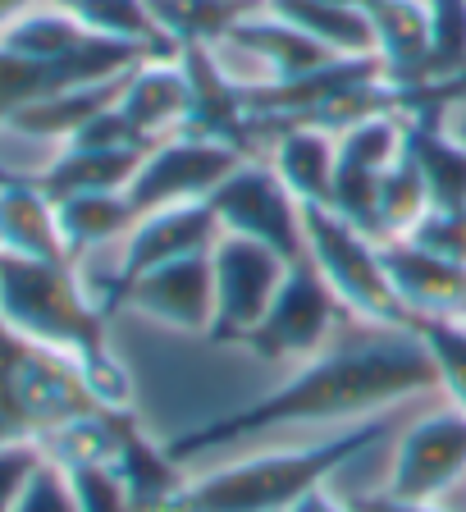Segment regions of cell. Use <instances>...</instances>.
Masks as SVG:
<instances>
[{
    "label": "cell",
    "instance_id": "6da1fadb",
    "mask_svg": "<svg viewBox=\"0 0 466 512\" xmlns=\"http://www.w3.org/2000/svg\"><path fill=\"white\" fill-rule=\"evenodd\" d=\"M430 384H439V371H435V357L425 352L421 334H393V339L366 343V348L311 357L302 371L288 375L284 384H275L265 398L183 430L165 448H170L174 462H192L206 448L261 435V430L375 416L389 403H398V398H412L421 389H430Z\"/></svg>",
    "mask_w": 466,
    "mask_h": 512
},
{
    "label": "cell",
    "instance_id": "7a4b0ae2",
    "mask_svg": "<svg viewBox=\"0 0 466 512\" xmlns=\"http://www.w3.org/2000/svg\"><path fill=\"white\" fill-rule=\"evenodd\" d=\"M384 435H389V416H361V426L343 430L325 444L279 448V453H261V458L233 462L202 480H188L179 499L160 512H288V503L325 485L343 462L366 453Z\"/></svg>",
    "mask_w": 466,
    "mask_h": 512
},
{
    "label": "cell",
    "instance_id": "3957f363",
    "mask_svg": "<svg viewBox=\"0 0 466 512\" xmlns=\"http://www.w3.org/2000/svg\"><path fill=\"white\" fill-rule=\"evenodd\" d=\"M106 316L110 311L96 293H87L74 261H28L0 252V320L23 339L83 362L110 348Z\"/></svg>",
    "mask_w": 466,
    "mask_h": 512
},
{
    "label": "cell",
    "instance_id": "277c9868",
    "mask_svg": "<svg viewBox=\"0 0 466 512\" xmlns=\"http://www.w3.org/2000/svg\"><path fill=\"white\" fill-rule=\"evenodd\" d=\"M87 412H101V407L87 394L74 357L23 339L0 320V444H14V439L42 444L55 426Z\"/></svg>",
    "mask_w": 466,
    "mask_h": 512
},
{
    "label": "cell",
    "instance_id": "5b68a950",
    "mask_svg": "<svg viewBox=\"0 0 466 512\" xmlns=\"http://www.w3.org/2000/svg\"><path fill=\"white\" fill-rule=\"evenodd\" d=\"M302 234H307V261L329 284L343 311L361 316L375 330L416 334V316L393 293L389 270H384L380 243L361 234L352 220H343L334 206H302Z\"/></svg>",
    "mask_w": 466,
    "mask_h": 512
},
{
    "label": "cell",
    "instance_id": "8992f818",
    "mask_svg": "<svg viewBox=\"0 0 466 512\" xmlns=\"http://www.w3.org/2000/svg\"><path fill=\"white\" fill-rule=\"evenodd\" d=\"M220 220V234H243L275 247L288 266L307 261V234H302V202L284 188L270 165L247 156L220 188L206 197Z\"/></svg>",
    "mask_w": 466,
    "mask_h": 512
},
{
    "label": "cell",
    "instance_id": "52a82bcc",
    "mask_svg": "<svg viewBox=\"0 0 466 512\" xmlns=\"http://www.w3.org/2000/svg\"><path fill=\"white\" fill-rule=\"evenodd\" d=\"M247 160V151L229 147L215 138H197V133H170L147 151L142 170L128 183V202L138 211V220L160 206L179 202H206L224 179Z\"/></svg>",
    "mask_w": 466,
    "mask_h": 512
},
{
    "label": "cell",
    "instance_id": "ba28073f",
    "mask_svg": "<svg viewBox=\"0 0 466 512\" xmlns=\"http://www.w3.org/2000/svg\"><path fill=\"white\" fill-rule=\"evenodd\" d=\"M215 270V320L206 339L215 343H243L256 330V320L275 302L279 284L288 275V261L275 247L256 243L243 234H220L211 247Z\"/></svg>",
    "mask_w": 466,
    "mask_h": 512
},
{
    "label": "cell",
    "instance_id": "9c48e42d",
    "mask_svg": "<svg viewBox=\"0 0 466 512\" xmlns=\"http://www.w3.org/2000/svg\"><path fill=\"white\" fill-rule=\"evenodd\" d=\"M334 311H339V298L316 275V266L311 261H293L275 302L265 307L256 330L243 339V348L256 352L261 362H311L325 348Z\"/></svg>",
    "mask_w": 466,
    "mask_h": 512
},
{
    "label": "cell",
    "instance_id": "30bf717a",
    "mask_svg": "<svg viewBox=\"0 0 466 512\" xmlns=\"http://www.w3.org/2000/svg\"><path fill=\"white\" fill-rule=\"evenodd\" d=\"M128 307L147 320H160L179 334H211L215 320V270L211 252H192L179 261L147 270V275L128 279L124 288H115L110 311Z\"/></svg>",
    "mask_w": 466,
    "mask_h": 512
},
{
    "label": "cell",
    "instance_id": "8fae6325",
    "mask_svg": "<svg viewBox=\"0 0 466 512\" xmlns=\"http://www.w3.org/2000/svg\"><path fill=\"white\" fill-rule=\"evenodd\" d=\"M457 476H466V412L462 407L421 416L416 426L403 430L398 453H393L389 490L384 494L412 499V503H435Z\"/></svg>",
    "mask_w": 466,
    "mask_h": 512
},
{
    "label": "cell",
    "instance_id": "7c38bea8",
    "mask_svg": "<svg viewBox=\"0 0 466 512\" xmlns=\"http://www.w3.org/2000/svg\"><path fill=\"white\" fill-rule=\"evenodd\" d=\"M215 238H220V220H215L211 202H179V206H160L147 211L124 238V261H119L115 279H110V298L115 288H124L128 279L147 275V270L165 266V261H179L192 252H211ZM106 298V311H110Z\"/></svg>",
    "mask_w": 466,
    "mask_h": 512
},
{
    "label": "cell",
    "instance_id": "4fadbf2b",
    "mask_svg": "<svg viewBox=\"0 0 466 512\" xmlns=\"http://www.w3.org/2000/svg\"><path fill=\"white\" fill-rule=\"evenodd\" d=\"M179 64L192 87L188 124H183L179 133L229 142V147L252 156V142L261 138V133H256V115H252V106H247L243 83L220 69L215 46H179Z\"/></svg>",
    "mask_w": 466,
    "mask_h": 512
},
{
    "label": "cell",
    "instance_id": "5bb4252c",
    "mask_svg": "<svg viewBox=\"0 0 466 512\" xmlns=\"http://www.w3.org/2000/svg\"><path fill=\"white\" fill-rule=\"evenodd\" d=\"M384 270L393 293L421 325L425 316H462L466 307V266L416 247L412 238H384L380 243Z\"/></svg>",
    "mask_w": 466,
    "mask_h": 512
},
{
    "label": "cell",
    "instance_id": "9a60e30c",
    "mask_svg": "<svg viewBox=\"0 0 466 512\" xmlns=\"http://www.w3.org/2000/svg\"><path fill=\"white\" fill-rule=\"evenodd\" d=\"M188 106H192V87H188L179 55H151V60H142L128 74L124 96H119V110L133 119V128L147 142L179 133L188 124Z\"/></svg>",
    "mask_w": 466,
    "mask_h": 512
},
{
    "label": "cell",
    "instance_id": "2e32d148",
    "mask_svg": "<svg viewBox=\"0 0 466 512\" xmlns=\"http://www.w3.org/2000/svg\"><path fill=\"white\" fill-rule=\"evenodd\" d=\"M0 252L28 261H74L60 238L55 202L19 174H0Z\"/></svg>",
    "mask_w": 466,
    "mask_h": 512
},
{
    "label": "cell",
    "instance_id": "e0dca14e",
    "mask_svg": "<svg viewBox=\"0 0 466 512\" xmlns=\"http://www.w3.org/2000/svg\"><path fill=\"white\" fill-rule=\"evenodd\" d=\"M375 32V55L384 60L389 78L398 83H425L430 69V5L425 0H366L361 5Z\"/></svg>",
    "mask_w": 466,
    "mask_h": 512
},
{
    "label": "cell",
    "instance_id": "ac0fdd59",
    "mask_svg": "<svg viewBox=\"0 0 466 512\" xmlns=\"http://www.w3.org/2000/svg\"><path fill=\"white\" fill-rule=\"evenodd\" d=\"M275 151H270V170L284 179L302 206H329L334 192V174H339V138L316 124H284L270 133Z\"/></svg>",
    "mask_w": 466,
    "mask_h": 512
},
{
    "label": "cell",
    "instance_id": "d6986e66",
    "mask_svg": "<svg viewBox=\"0 0 466 512\" xmlns=\"http://www.w3.org/2000/svg\"><path fill=\"white\" fill-rule=\"evenodd\" d=\"M115 471L124 476L133 512H160L170 508L183 494V462L170 458V448L156 444L147 430L133 421V412L119 416V453H115Z\"/></svg>",
    "mask_w": 466,
    "mask_h": 512
},
{
    "label": "cell",
    "instance_id": "ffe728a7",
    "mask_svg": "<svg viewBox=\"0 0 466 512\" xmlns=\"http://www.w3.org/2000/svg\"><path fill=\"white\" fill-rule=\"evenodd\" d=\"M133 74V69H128ZM124 78H110V83H87V87H64V92H51L42 101H28L23 110H14L5 133H19V138L32 142H69L78 128H87L101 110H110L124 96Z\"/></svg>",
    "mask_w": 466,
    "mask_h": 512
},
{
    "label": "cell",
    "instance_id": "44dd1931",
    "mask_svg": "<svg viewBox=\"0 0 466 512\" xmlns=\"http://www.w3.org/2000/svg\"><path fill=\"white\" fill-rule=\"evenodd\" d=\"M224 42H233L238 51L256 55V60L265 64V78H275V83H284V78H302V74H311V69H320V64L334 60V51H329L325 42H316L311 32L293 28V23H284L270 10L247 14Z\"/></svg>",
    "mask_w": 466,
    "mask_h": 512
},
{
    "label": "cell",
    "instance_id": "7402d4cb",
    "mask_svg": "<svg viewBox=\"0 0 466 512\" xmlns=\"http://www.w3.org/2000/svg\"><path fill=\"white\" fill-rule=\"evenodd\" d=\"M147 151L151 147H133V151L64 147L42 174H28V179L37 183L51 202L78 197V192H124L128 183H133V174L142 170Z\"/></svg>",
    "mask_w": 466,
    "mask_h": 512
},
{
    "label": "cell",
    "instance_id": "603a6c76",
    "mask_svg": "<svg viewBox=\"0 0 466 512\" xmlns=\"http://www.w3.org/2000/svg\"><path fill=\"white\" fill-rule=\"evenodd\" d=\"M407 151L430 188V206L466 211V147L435 115L407 119Z\"/></svg>",
    "mask_w": 466,
    "mask_h": 512
},
{
    "label": "cell",
    "instance_id": "cb8c5ba5",
    "mask_svg": "<svg viewBox=\"0 0 466 512\" xmlns=\"http://www.w3.org/2000/svg\"><path fill=\"white\" fill-rule=\"evenodd\" d=\"M55 220H60V238L69 256H83L101 243L128 238V229L138 224V211L128 202V192H78L55 202Z\"/></svg>",
    "mask_w": 466,
    "mask_h": 512
},
{
    "label": "cell",
    "instance_id": "d4e9b609",
    "mask_svg": "<svg viewBox=\"0 0 466 512\" xmlns=\"http://www.w3.org/2000/svg\"><path fill=\"white\" fill-rule=\"evenodd\" d=\"M265 10L279 14L293 28L311 32L334 55H375L371 19L357 5H339V0H265Z\"/></svg>",
    "mask_w": 466,
    "mask_h": 512
},
{
    "label": "cell",
    "instance_id": "484cf974",
    "mask_svg": "<svg viewBox=\"0 0 466 512\" xmlns=\"http://www.w3.org/2000/svg\"><path fill=\"white\" fill-rule=\"evenodd\" d=\"M87 37H92V32L64 10L60 0H42V5H32L28 14H19L10 28H0V46H5V51L23 55V60H42V64H55V60H64V55H74Z\"/></svg>",
    "mask_w": 466,
    "mask_h": 512
},
{
    "label": "cell",
    "instance_id": "4316f807",
    "mask_svg": "<svg viewBox=\"0 0 466 512\" xmlns=\"http://www.w3.org/2000/svg\"><path fill=\"white\" fill-rule=\"evenodd\" d=\"M174 46H215L252 14V0H147Z\"/></svg>",
    "mask_w": 466,
    "mask_h": 512
},
{
    "label": "cell",
    "instance_id": "83f0119b",
    "mask_svg": "<svg viewBox=\"0 0 466 512\" xmlns=\"http://www.w3.org/2000/svg\"><path fill=\"white\" fill-rule=\"evenodd\" d=\"M87 32L96 37H115V42H138L156 46V51H179V46L156 28L147 0H60Z\"/></svg>",
    "mask_w": 466,
    "mask_h": 512
},
{
    "label": "cell",
    "instance_id": "f1b7e54d",
    "mask_svg": "<svg viewBox=\"0 0 466 512\" xmlns=\"http://www.w3.org/2000/svg\"><path fill=\"white\" fill-rule=\"evenodd\" d=\"M425 211H430V188L412 151H403L380 179V238H403Z\"/></svg>",
    "mask_w": 466,
    "mask_h": 512
},
{
    "label": "cell",
    "instance_id": "f546056e",
    "mask_svg": "<svg viewBox=\"0 0 466 512\" xmlns=\"http://www.w3.org/2000/svg\"><path fill=\"white\" fill-rule=\"evenodd\" d=\"M421 334L425 352L435 357V371H439V384L448 389L453 407L466 412V320L457 316H425L416 325Z\"/></svg>",
    "mask_w": 466,
    "mask_h": 512
},
{
    "label": "cell",
    "instance_id": "4dcf8cb0",
    "mask_svg": "<svg viewBox=\"0 0 466 512\" xmlns=\"http://www.w3.org/2000/svg\"><path fill=\"white\" fill-rule=\"evenodd\" d=\"M430 5V69L425 78H457L466 74V0H425Z\"/></svg>",
    "mask_w": 466,
    "mask_h": 512
},
{
    "label": "cell",
    "instance_id": "1f68e13d",
    "mask_svg": "<svg viewBox=\"0 0 466 512\" xmlns=\"http://www.w3.org/2000/svg\"><path fill=\"white\" fill-rule=\"evenodd\" d=\"M74 366L101 412H133V375H128V366L119 362L110 348L92 352V357H83V362H74Z\"/></svg>",
    "mask_w": 466,
    "mask_h": 512
},
{
    "label": "cell",
    "instance_id": "d6a6232c",
    "mask_svg": "<svg viewBox=\"0 0 466 512\" xmlns=\"http://www.w3.org/2000/svg\"><path fill=\"white\" fill-rule=\"evenodd\" d=\"M403 238H412L416 247L444 256V261L466 266V211H444V206H430V211H425Z\"/></svg>",
    "mask_w": 466,
    "mask_h": 512
},
{
    "label": "cell",
    "instance_id": "836d02e7",
    "mask_svg": "<svg viewBox=\"0 0 466 512\" xmlns=\"http://www.w3.org/2000/svg\"><path fill=\"white\" fill-rule=\"evenodd\" d=\"M69 485H74V499L83 512H133L124 476L110 467H74L69 471Z\"/></svg>",
    "mask_w": 466,
    "mask_h": 512
},
{
    "label": "cell",
    "instance_id": "e575fe53",
    "mask_svg": "<svg viewBox=\"0 0 466 512\" xmlns=\"http://www.w3.org/2000/svg\"><path fill=\"white\" fill-rule=\"evenodd\" d=\"M46 462V448L37 439H14L0 444V512H14V503L23 499L28 480L37 476V467Z\"/></svg>",
    "mask_w": 466,
    "mask_h": 512
},
{
    "label": "cell",
    "instance_id": "d590c367",
    "mask_svg": "<svg viewBox=\"0 0 466 512\" xmlns=\"http://www.w3.org/2000/svg\"><path fill=\"white\" fill-rule=\"evenodd\" d=\"M14 512H83L74 499V485H69V471L55 467L51 458L37 467V476L28 480L23 499L14 503Z\"/></svg>",
    "mask_w": 466,
    "mask_h": 512
},
{
    "label": "cell",
    "instance_id": "8d00e7d4",
    "mask_svg": "<svg viewBox=\"0 0 466 512\" xmlns=\"http://www.w3.org/2000/svg\"><path fill=\"white\" fill-rule=\"evenodd\" d=\"M352 512H444V508H435V503L393 499V494H366V499H352Z\"/></svg>",
    "mask_w": 466,
    "mask_h": 512
},
{
    "label": "cell",
    "instance_id": "74e56055",
    "mask_svg": "<svg viewBox=\"0 0 466 512\" xmlns=\"http://www.w3.org/2000/svg\"><path fill=\"white\" fill-rule=\"evenodd\" d=\"M288 512H352V508H343V503L334 499L325 485H316V490H307L297 503H288Z\"/></svg>",
    "mask_w": 466,
    "mask_h": 512
},
{
    "label": "cell",
    "instance_id": "f35d334b",
    "mask_svg": "<svg viewBox=\"0 0 466 512\" xmlns=\"http://www.w3.org/2000/svg\"><path fill=\"white\" fill-rule=\"evenodd\" d=\"M32 5H42V0H0V28H10L19 14H28Z\"/></svg>",
    "mask_w": 466,
    "mask_h": 512
},
{
    "label": "cell",
    "instance_id": "ab89813d",
    "mask_svg": "<svg viewBox=\"0 0 466 512\" xmlns=\"http://www.w3.org/2000/svg\"><path fill=\"white\" fill-rule=\"evenodd\" d=\"M448 133H453V138H457V142H462V147H466V106L457 110V119H453V124H448Z\"/></svg>",
    "mask_w": 466,
    "mask_h": 512
},
{
    "label": "cell",
    "instance_id": "60d3db41",
    "mask_svg": "<svg viewBox=\"0 0 466 512\" xmlns=\"http://www.w3.org/2000/svg\"><path fill=\"white\" fill-rule=\"evenodd\" d=\"M339 5H357V10H361V5H366V0H339Z\"/></svg>",
    "mask_w": 466,
    "mask_h": 512
},
{
    "label": "cell",
    "instance_id": "b9f144b4",
    "mask_svg": "<svg viewBox=\"0 0 466 512\" xmlns=\"http://www.w3.org/2000/svg\"><path fill=\"white\" fill-rule=\"evenodd\" d=\"M462 320H466V307H462Z\"/></svg>",
    "mask_w": 466,
    "mask_h": 512
},
{
    "label": "cell",
    "instance_id": "7bdbcfd3",
    "mask_svg": "<svg viewBox=\"0 0 466 512\" xmlns=\"http://www.w3.org/2000/svg\"><path fill=\"white\" fill-rule=\"evenodd\" d=\"M457 320H462V316H457Z\"/></svg>",
    "mask_w": 466,
    "mask_h": 512
}]
</instances>
